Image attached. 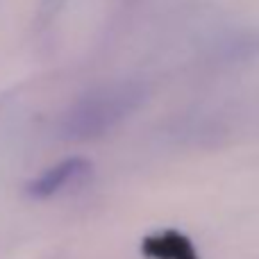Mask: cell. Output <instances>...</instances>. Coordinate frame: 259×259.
Returning a JSON list of instances; mask_svg holds the SVG:
<instances>
[{
	"instance_id": "6da1fadb",
	"label": "cell",
	"mask_w": 259,
	"mask_h": 259,
	"mask_svg": "<svg viewBox=\"0 0 259 259\" xmlns=\"http://www.w3.org/2000/svg\"><path fill=\"white\" fill-rule=\"evenodd\" d=\"M148 100V87L139 80H116L91 87L73 100L59 121L68 141H96L132 118Z\"/></svg>"
},
{
	"instance_id": "7a4b0ae2",
	"label": "cell",
	"mask_w": 259,
	"mask_h": 259,
	"mask_svg": "<svg viewBox=\"0 0 259 259\" xmlns=\"http://www.w3.org/2000/svg\"><path fill=\"white\" fill-rule=\"evenodd\" d=\"M91 175V164L84 157H66V159L57 161L55 166L46 168L39 173L30 184H27V193L36 200H46L57 193L66 191V189L75 187V184L84 182Z\"/></svg>"
},
{
	"instance_id": "3957f363",
	"label": "cell",
	"mask_w": 259,
	"mask_h": 259,
	"mask_svg": "<svg viewBox=\"0 0 259 259\" xmlns=\"http://www.w3.org/2000/svg\"><path fill=\"white\" fill-rule=\"evenodd\" d=\"M143 255L152 259H198L191 241L175 230L146 237L143 239Z\"/></svg>"
},
{
	"instance_id": "277c9868",
	"label": "cell",
	"mask_w": 259,
	"mask_h": 259,
	"mask_svg": "<svg viewBox=\"0 0 259 259\" xmlns=\"http://www.w3.org/2000/svg\"><path fill=\"white\" fill-rule=\"evenodd\" d=\"M66 0H41L39 12H36V25L39 27H48L55 18L59 16V12L64 9Z\"/></svg>"
}]
</instances>
